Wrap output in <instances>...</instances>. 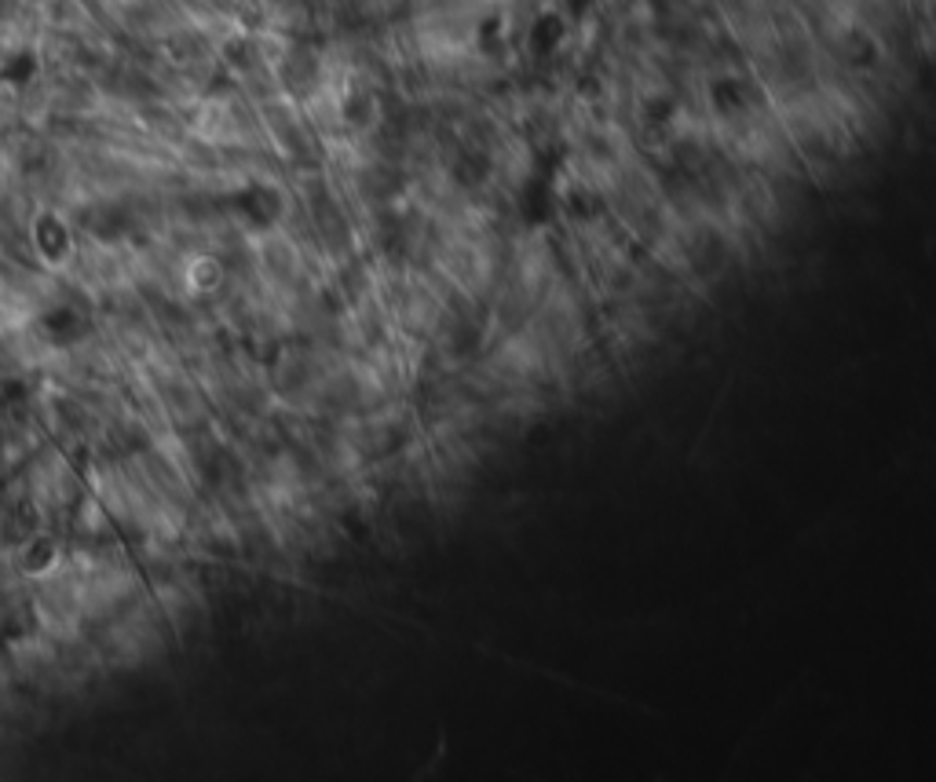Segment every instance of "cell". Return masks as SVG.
<instances>
[{
  "label": "cell",
  "mask_w": 936,
  "mask_h": 782,
  "mask_svg": "<svg viewBox=\"0 0 936 782\" xmlns=\"http://www.w3.org/2000/svg\"><path fill=\"white\" fill-rule=\"evenodd\" d=\"M15 567H18V575H26L34 581L52 578L55 570L63 567V545H59L52 534L26 538L23 545H18V553H15Z\"/></svg>",
  "instance_id": "cell-1"
},
{
  "label": "cell",
  "mask_w": 936,
  "mask_h": 782,
  "mask_svg": "<svg viewBox=\"0 0 936 782\" xmlns=\"http://www.w3.org/2000/svg\"><path fill=\"white\" fill-rule=\"evenodd\" d=\"M34 245L40 260H48V264H63V260L70 256V249H74V235H70L66 219L55 216V213H45L34 219Z\"/></svg>",
  "instance_id": "cell-2"
}]
</instances>
